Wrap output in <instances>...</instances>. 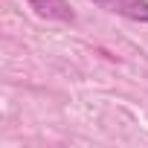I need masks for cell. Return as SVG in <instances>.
<instances>
[{"instance_id":"7a4b0ae2","label":"cell","mask_w":148,"mask_h":148,"mask_svg":"<svg viewBox=\"0 0 148 148\" xmlns=\"http://www.w3.org/2000/svg\"><path fill=\"white\" fill-rule=\"evenodd\" d=\"M29 6L49 21H76V12L67 0H29Z\"/></svg>"},{"instance_id":"6da1fadb","label":"cell","mask_w":148,"mask_h":148,"mask_svg":"<svg viewBox=\"0 0 148 148\" xmlns=\"http://www.w3.org/2000/svg\"><path fill=\"white\" fill-rule=\"evenodd\" d=\"M93 3L122 18H131L136 23H148V0H93Z\"/></svg>"}]
</instances>
